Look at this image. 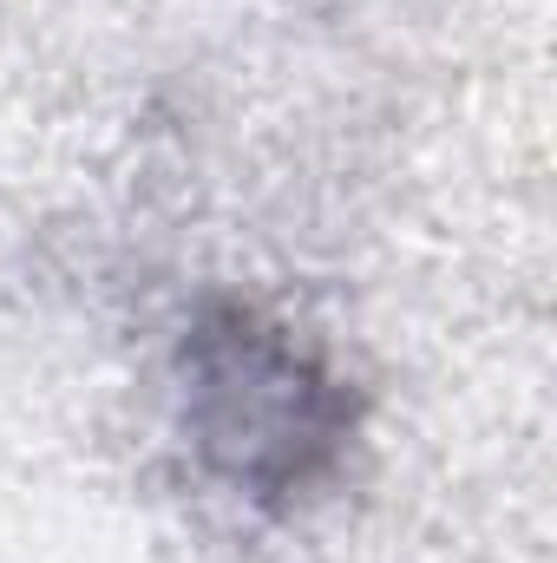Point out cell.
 <instances>
[{
  "label": "cell",
  "mask_w": 557,
  "mask_h": 563,
  "mask_svg": "<svg viewBox=\"0 0 557 563\" xmlns=\"http://www.w3.org/2000/svg\"><path fill=\"white\" fill-rule=\"evenodd\" d=\"M190 361L204 445L243 485H295L308 459L335 445V394L288 341H276V328L230 314L197 334Z\"/></svg>",
  "instance_id": "1"
}]
</instances>
